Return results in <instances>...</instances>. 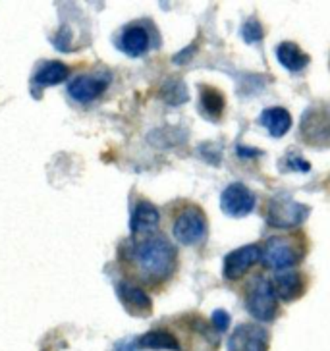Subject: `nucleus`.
Returning <instances> with one entry per match:
<instances>
[{
    "mask_svg": "<svg viewBox=\"0 0 330 351\" xmlns=\"http://www.w3.org/2000/svg\"><path fill=\"white\" fill-rule=\"evenodd\" d=\"M126 270L149 286L165 284L174 276L178 269L174 245L163 236H149L134 243V247H126Z\"/></svg>",
    "mask_w": 330,
    "mask_h": 351,
    "instance_id": "f257e3e1",
    "label": "nucleus"
},
{
    "mask_svg": "<svg viewBox=\"0 0 330 351\" xmlns=\"http://www.w3.org/2000/svg\"><path fill=\"white\" fill-rule=\"evenodd\" d=\"M305 255V243L299 236H272L261 247V261L263 265L272 270L294 269Z\"/></svg>",
    "mask_w": 330,
    "mask_h": 351,
    "instance_id": "f03ea898",
    "label": "nucleus"
},
{
    "mask_svg": "<svg viewBox=\"0 0 330 351\" xmlns=\"http://www.w3.org/2000/svg\"><path fill=\"white\" fill-rule=\"evenodd\" d=\"M246 309L255 320L270 322L279 315V298L272 282L265 276H255L246 288Z\"/></svg>",
    "mask_w": 330,
    "mask_h": 351,
    "instance_id": "7ed1b4c3",
    "label": "nucleus"
},
{
    "mask_svg": "<svg viewBox=\"0 0 330 351\" xmlns=\"http://www.w3.org/2000/svg\"><path fill=\"white\" fill-rule=\"evenodd\" d=\"M207 218L205 213L197 205H186L176 213L172 224V236L182 245H197L207 236Z\"/></svg>",
    "mask_w": 330,
    "mask_h": 351,
    "instance_id": "20e7f679",
    "label": "nucleus"
},
{
    "mask_svg": "<svg viewBox=\"0 0 330 351\" xmlns=\"http://www.w3.org/2000/svg\"><path fill=\"white\" fill-rule=\"evenodd\" d=\"M299 134L311 147H330V104L309 106L301 116Z\"/></svg>",
    "mask_w": 330,
    "mask_h": 351,
    "instance_id": "39448f33",
    "label": "nucleus"
},
{
    "mask_svg": "<svg viewBox=\"0 0 330 351\" xmlns=\"http://www.w3.org/2000/svg\"><path fill=\"white\" fill-rule=\"evenodd\" d=\"M309 208L296 203L290 197H276L268 203L267 208V222L272 228L280 230H288V228L299 226L305 217H307Z\"/></svg>",
    "mask_w": 330,
    "mask_h": 351,
    "instance_id": "423d86ee",
    "label": "nucleus"
},
{
    "mask_svg": "<svg viewBox=\"0 0 330 351\" xmlns=\"http://www.w3.org/2000/svg\"><path fill=\"white\" fill-rule=\"evenodd\" d=\"M220 208L232 218H244L255 208V195L244 184H230L220 195Z\"/></svg>",
    "mask_w": 330,
    "mask_h": 351,
    "instance_id": "0eeeda50",
    "label": "nucleus"
},
{
    "mask_svg": "<svg viewBox=\"0 0 330 351\" xmlns=\"http://www.w3.org/2000/svg\"><path fill=\"white\" fill-rule=\"evenodd\" d=\"M259 261H261V245H253V243L251 245H244V247L236 249V251L228 253L226 257H224L222 274L230 282L239 280Z\"/></svg>",
    "mask_w": 330,
    "mask_h": 351,
    "instance_id": "6e6552de",
    "label": "nucleus"
},
{
    "mask_svg": "<svg viewBox=\"0 0 330 351\" xmlns=\"http://www.w3.org/2000/svg\"><path fill=\"white\" fill-rule=\"evenodd\" d=\"M228 351H268V332L259 324H241L228 340Z\"/></svg>",
    "mask_w": 330,
    "mask_h": 351,
    "instance_id": "1a4fd4ad",
    "label": "nucleus"
},
{
    "mask_svg": "<svg viewBox=\"0 0 330 351\" xmlns=\"http://www.w3.org/2000/svg\"><path fill=\"white\" fill-rule=\"evenodd\" d=\"M110 85V75H78L68 83V95L78 103L87 104L99 99Z\"/></svg>",
    "mask_w": 330,
    "mask_h": 351,
    "instance_id": "9d476101",
    "label": "nucleus"
},
{
    "mask_svg": "<svg viewBox=\"0 0 330 351\" xmlns=\"http://www.w3.org/2000/svg\"><path fill=\"white\" fill-rule=\"evenodd\" d=\"M158 222H161V213H158V208H156L153 203L141 199V201L135 205L134 215L130 218V230H132L134 236H143V234L155 232L156 228H158Z\"/></svg>",
    "mask_w": 330,
    "mask_h": 351,
    "instance_id": "9b49d317",
    "label": "nucleus"
},
{
    "mask_svg": "<svg viewBox=\"0 0 330 351\" xmlns=\"http://www.w3.org/2000/svg\"><path fill=\"white\" fill-rule=\"evenodd\" d=\"M305 276L299 274V272H292V270H284V272H279L272 282V288H274V293L276 298L282 301L298 300L303 295V289H305Z\"/></svg>",
    "mask_w": 330,
    "mask_h": 351,
    "instance_id": "f8f14e48",
    "label": "nucleus"
},
{
    "mask_svg": "<svg viewBox=\"0 0 330 351\" xmlns=\"http://www.w3.org/2000/svg\"><path fill=\"white\" fill-rule=\"evenodd\" d=\"M118 298L128 309V313H132V315H149L151 307H153V303L143 289H139L130 282L118 284Z\"/></svg>",
    "mask_w": 330,
    "mask_h": 351,
    "instance_id": "ddd939ff",
    "label": "nucleus"
},
{
    "mask_svg": "<svg viewBox=\"0 0 330 351\" xmlns=\"http://www.w3.org/2000/svg\"><path fill=\"white\" fill-rule=\"evenodd\" d=\"M122 51L128 54V56H143L145 52L151 49V35L145 29L143 25L139 23H132L128 25L122 33Z\"/></svg>",
    "mask_w": 330,
    "mask_h": 351,
    "instance_id": "4468645a",
    "label": "nucleus"
},
{
    "mask_svg": "<svg viewBox=\"0 0 330 351\" xmlns=\"http://www.w3.org/2000/svg\"><path fill=\"white\" fill-rule=\"evenodd\" d=\"M261 124L267 128V132L272 137H282L288 134L290 125H292V116L286 108L282 106H272L265 108L261 114Z\"/></svg>",
    "mask_w": 330,
    "mask_h": 351,
    "instance_id": "2eb2a0df",
    "label": "nucleus"
},
{
    "mask_svg": "<svg viewBox=\"0 0 330 351\" xmlns=\"http://www.w3.org/2000/svg\"><path fill=\"white\" fill-rule=\"evenodd\" d=\"M135 348H143V350H166V351H182L180 341L176 340L170 332L166 330H153L143 334L141 338H137Z\"/></svg>",
    "mask_w": 330,
    "mask_h": 351,
    "instance_id": "dca6fc26",
    "label": "nucleus"
},
{
    "mask_svg": "<svg viewBox=\"0 0 330 351\" xmlns=\"http://www.w3.org/2000/svg\"><path fill=\"white\" fill-rule=\"evenodd\" d=\"M276 56H279V62L290 72H299L309 64V56L301 51L296 43H280Z\"/></svg>",
    "mask_w": 330,
    "mask_h": 351,
    "instance_id": "f3484780",
    "label": "nucleus"
},
{
    "mask_svg": "<svg viewBox=\"0 0 330 351\" xmlns=\"http://www.w3.org/2000/svg\"><path fill=\"white\" fill-rule=\"evenodd\" d=\"M68 73H70V70H68L66 64L58 62V60H51V62L43 64L41 68L35 72L33 82L41 85V87H51V85L62 83L68 77Z\"/></svg>",
    "mask_w": 330,
    "mask_h": 351,
    "instance_id": "a211bd4d",
    "label": "nucleus"
},
{
    "mask_svg": "<svg viewBox=\"0 0 330 351\" xmlns=\"http://www.w3.org/2000/svg\"><path fill=\"white\" fill-rule=\"evenodd\" d=\"M201 110L207 118L218 120L224 112V97L215 87H201Z\"/></svg>",
    "mask_w": 330,
    "mask_h": 351,
    "instance_id": "6ab92c4d",
    "label": "nucleus"
},
{
    "mask_svg": "<svg viewBox=\"0 0 330 351\" xmlns=\"http://www.w3.org/2000/svg\"><path fill=\"white\" fill-rule=\"evenodd\" d=\"M163 97L166 99V103L170 104H182L187 101V91L182 82H168L166 87L163 89Z\"/></svg>",
    "mask_w": 330,
    "mask_h": 351,
    "instance_id": "aec40b11",
    "label": "nucleus"
},
{
    "mask_svg": "<svg viewBox=\"0 0 330 351\" xmlns=\"http://www.w3.org/2000/svg\"><path fill=\"white\" fill-rule=\"evenodd\" d=\"M241 37L248 43H259L263 39V27L257 20H249L241 27Z\"/></svg>",
    "mask_w": 330,
    "mask_h": 351,
    "instance_id": "412c9836",
    "label": "nucleus"
},
{
    "mask_svg": "<svg viewBox=\"0 0 330 351\" xmlns=\"http://www.w3.org/2000/svg\"><path fill=\"white\" fill-rule=\"evenodd\" d=\"M213 324H215V328L218 332H224L228 328V324H230V315L226 311H215L213 313Z\"/></svg>",
    "mask_w": 330,
    "mask_h": 351,
    "instance_id": "4be33fe9",
    "label": "nucleus"
},
{
    "mask_svg": "<svg viewBox=\"0 0 330 351\" xmlns=\"http://www.w3.org/2000/svg\"><path fill=\"white\" fill-rule=\"evenodd\" d=\"M290 168H294V170H298V172H309V162H305V160H301L299 156H292L288 162Z\"/></svg>",
    "mask_w": 330,
    "mask_h": 351,
    "instance_id": "5701e85b",
    "label": "nucleus"
},
{
    "mask_svg": "<svg viewBox=\"0 0 330 351\" xmlns=\"http://www.w3.org/2000/svg\"><path fill=\"white\" fill-rule=\"evenodd\" d=\"M114 351H135V343H130V341H120V343H116Z\"/></svg>",
    "mask_w": 330,
    "mask_h": 351,
    "instance_id": "b1692460",
    "label": "nucleus"
},
{
    "mask_svg": "<svg viewBox=\"0 0 330 351\" xmlns=\"http://www.w3.org/2000/svg\"><path fill=\"white\" fill-rule=\"evenodd\" d=\"M239 153H246L244 156H255L257 155V151H253V149H244V147H237V155Z\"/></svg>",
    "mask_w": 330,
    "mask_h": 351,
    "instance_id": "393cba45",
    "label": "nucleus"
}]
</instances>
